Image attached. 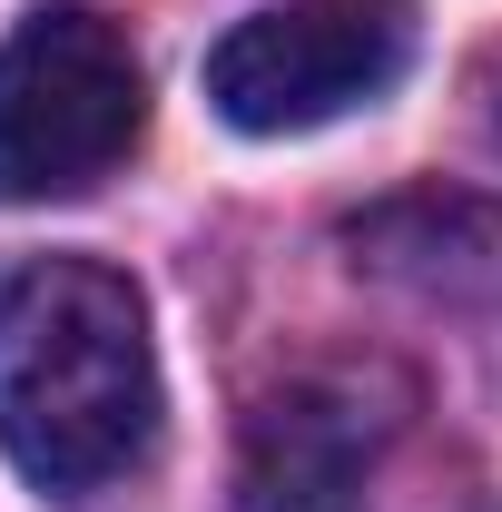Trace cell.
<instances>
[{"mask_svg":"<svg viewBox=\"0 0 502 512\" xmlns=\"http://www.w3.org/2000/svg\"><path fill=\"white\" fill-rule=\"evenodd\" d=\"M148 128V79L119 20L50 0L10 30L0 50V197L40 207V197L99 188Z\"/></svg>","mask_w":502,"mask_h":512,"instance_id":"obj_2","label":"cell"},{"mask_svg":"<svg viewBox=\"0 0 502 512\" xmlns=\"http://www.w3.org/2000/svg\"><path fill=\"white\" fill-rule=\"evenodd\" d=\"M158 444L148 296L99 256H30L0 276V453L40 493H99Z\"/></svg>","mask_w":502,"mask_h":512,"instance_id":"obj_1","label":"cell"},{"mask_svg":"<svg viewBox=\"0 0 502 512\" xmlns=\"http://www.w3.org/2000/svg\"><path fill=\"white\" fill-rule=\"evenodd\" d=\"M404 69H414L404 0H276L207 50V99L247 138H306L394 99Z\"/></svg>","mask_w":502,"mask_h":512,"instance_id":"obj_3","label":"cell"},{"mask_svg":"<svg viewBox=\"0 0 502 512\" xmlns=\"http://www.w3.org/2000/svg\"><path fill=\"white\" fill-rule=\"evenodd\" d=\"M375 453H384V414L365 375H296L247 414L237 493H247V512H365Z\"/></svg>","mask_w":502,"mask_h":512,"instance_id":"obj_4","label":"cell"},{"mask_svg":"<svg viewBox=\"0 0 502 512\" xmlns=\"http://www.w3.org/2000/svg\"><path fill=\"white\" fill-rule=\"evenodd\" d=\"M355 266L453 316L502 365V207L493 197H404L355 227Z\"/></svg>","mask_w":502,"mask_h":512,"instance_id":"obj_5","label":"cell"}]
</instances>
